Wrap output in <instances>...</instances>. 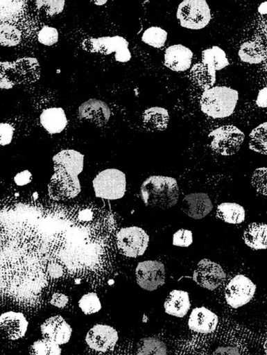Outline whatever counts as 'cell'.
I'll return each instance as SVG.
<instances>
[{"mask_svg":"<svg viewBox=\"0 0 267 355\" xmlns=\"http://www.w3.org/2000/svg\"><path fill=\"white\" fill-rule=\"evenodd\" d=\"M0 327L2 333L8 339L17 340L26 335L28 322L22 313L9 311L1 313Z\"/></svg>","mask_w":267,"mask_h":355,"instance_id":"cell-15","label":"cell"},{"mask_svg":"<svg viewBox=\"0 0 267 355\" xmlns=\"http://www.w3.org/2000/svg\"><path fill=\"white\" fill-rule=\"evenodd\" d=\"M203 63L209 68L218 71L229 65L225 51L217 46H213L202 52Z\"/></svg>","mask_w":267,"mask_h":355,"instance_id":"cell-26","label":"cell"},{"mask_svg":"<svg viewBox=\"0 0 267 355\" xmlns=\"http://www.w3.org/2000/svg\"><path fill=\"white\" fill-rule=\"evenodd\" d=\"M239 56L245 62L257 64L264 58V51L262 46L256 42H246L241 44Z\"/></svg>","mask_w":267,"mask_h":355,"instance_id":"cell-28","label":"cell"},{"mask_svg":"<svg viewBox=\"0 0 267 355\" xmlns=\"http://www.w3.org/2000/svg\"><path fill=\"white\" fill-rule=\"evenodd\" d=\"M167 39V32L158 26H151L142 34L141 40L146 44L155 47H162Z\"/></svg>","mask_w":267,"mask_h":355,"instance_id":"cell-31","label":"cell"},{"mask_svg":"<svg viewBox=\"0 0 267 355\" xmlns=\"http://www.w3.org/2000/svg\"><path fill=\"white\" fill-rule=\"evenodd\" d=\"M118 339L117 331L113 327L104 324L94 325L85 336L87 345L92 349L99 352L112 349Z\"/></svg>","mask_w":267,"mask_h":355,"instance_id":"cell-13","label":"cell"},{"mask_svg":"<svg viewBox=\"0 0 267 355\" xmlns=\"http://www.w3.org/2000/svg\"><path fill=\"white\" fill-rule=\"evenodd\" d=\"M249 137L250 149L267 155V122L261 123L254 128Z\"/></svg>","mask_w":267,"mask_h":355,"instance_id":"cell-29","label":"cell"},{"mask_svg":"<svg viewBox=\"0 0 267 355\" xmlns=\"http://www.w3.org/2000/svg\"><path fill=\"white\" fill-rule=\"evenodd\" d=\"M78 307L85 315H91L101 309V303L97 294L91 292L83 295L78 301Z\"/></svg>","mask_w":267,"mask_h":355,"instance_id":"cell-33","label":"cell"},{"mask_svg":"<svg viewBox=\"0 0 267 355\" xmlns=\"http://www.w3.org/2000/svg\"><path fill=\"white\" fill-rule=\"evenodd\" d=\"M256 285L244 275L232 277L225 288V300L233 309L240 308L248 304L254 297Z\"/></svg>","mask_w":267,"mask_h":355,"instance_id":"cell-10","label":"cell"},{"mask_svg":"<svg viewBox=\"0 0 267 355\" xmlns=\"http://www.w3.org/2000/svg\"><path fill=\"white\" fill-rule=\"evenodd\" d=\"M137 284L143 289L153 291L165 282L166 271L164 264L156 260L139 262L135 269Z\"/></svg>","mask_w":267,"mask_h":355,"instance_id":"cell-11","label":"cell"},{"mask_svg":"<svg viewBox=\"0 0 267 355\" xmlns=\"http://www.w3.org/2000/svg\"><path fill=\"white\" fill-rule=\"evenodd\" d=\"M43 128L50 134H58L64 130L67 119L62 107H49L44 110L40 116Z\"/></svg>","mask_w":267,"mask_h":355,"instance_id":"cell-21","label":"cell"},{"mask_svg":"<svg viewBox=\"0 0 267 355\" xmlns=\"http://www.w3.org/2000/svg\"><path fill=\"white\" fill-rule=\"evenodd\" d=\"M238 99L236 90L226 86H215L203 93L200 108L212 118H225L234 112Z\"/></svg>","mask_w":267,"mask_h":355,"instance_id":"cell-3","label":"cell"},{"mask_svg":"<svg viewBox=\"0 0 267 355\" xmlns=\"http://www.w3.org/2000/svg\"><path fill=\"white\" fill-rule=\"evenodd\" d=\"M31 180L32 175L31 172L27 170L17 173L14 178L15 182L18 186L26 185L31 182Z\"/></svg>","mask_w":267,"mask_h":355,"instance_id":"cell-41","label":"cell"},{"mask_svg":"<svg viewBox=\"0 0 267 355\" xmlns=\"http://www.w3.org/2000/svg\"><path fill=\"white\" fill-rule=\"evenodd\" d=\"M211 355H240V353L235 347L222 346L217 347Z\"/></svg>","mask_w":267,"mask_h":355,"instance_id":"cell-42","label":"cell"},{"mask_svg":"<svg viewBox=\"0 0 267 355\" xmlns=\"http://www.w3.org/2000/svg\"><path fill=\"white\" fill-rule=\"evenodd\" d=\"M216 216L223 221L230 224H240L246 217L244 208L235 202H223L218 205Z\"/></svg>","mask_w":267,"mask_h":355,"instance_id":"cell-24","label":"cell"},{"mask_svg":"<svg viewBox=\"0 0 267 355\" xmlns=\"http://www.w3.org/2000/svg\"><path fill=\"white\" fill-rule=\"evenodd\" d=\"M212 149L218 154L230 156L235 154L244 141L245 135L236 126L222 125L208 135Z\"/></svg>","mask_w":267,"mask_h":355,"instance_id":"cell-8","label":"cell"},{"mask_svg":"<svg viewBox=\"0 0 267 355\" xmlns=\"http://www.w3.org/2000/svg\"><path fill=\"white\" fill-rule=\"evenodd\" d=\"M94 3L97 6H102L104 3H107V1H95Z\"/></svg>","mask_w":267,"mask_h":355,"instance_id":"cell-44","label":"cell"},{"mask_svg":"<svg viewBox=\"0 0 267 355\" xmlns=\"http://www.w3.org/2000/svg\"><path fill=\"white\" fill-rule=\"evenodd\" d=\"M225 273L217 263L208 259H201L193 272V280L202 288L214 291L225 280Z\"/></svg>","mask_w":267,"mask_h":355,"instance_id":"cell-12","label":"cell"},{"mask_svg":"<svg viewBox=\"0 0 267 355\" xmlns=\"http://www.w3.org/2000/svg\"><path fill=\"white\" fill-rule=\"evenodd\" d=\"M110 115L111 112L107 104L98 99L90 98L78 107L80 119L89 120L99 126L107 123Z\"/></svg>","mask_w":267,"mask_h":355,"instance_id":"cell-18","label":"cell"},{"mask_svg":"<svg viewBox=\"0 0 267 355\" xmlns=\"http://www.w3.org/2000/svg\"><path fill=\"white\" fill-rule=\"evenodd\" d=\"M23 2L18 1H1V18L10 19L18 15L20 12Z\"/></svg>","mask_w":267,"mask_h":355,"instance_id":"cell-37","label":"cell"},{"mask_svg":"<svg viewBox=\"0 0 267 355\" xmlns=\"http://www.w3.org/2000/svg\"><path fill=\"white\" fill-rule=\"evenodd\" d=\"M15 128L8 123H1L0 124V144L1 146L9 144L13 137Z\"/></svg>","mask_w":267,"mask_h":355,"instance_id":"cell-39","label":"cell"},{"mask_svg":"<svg viewBox=\"0 0 267 355\" xmlns=\"http://www.w3.org/2000/svg\"><path fill=\"white\" fill-rule=\"evenodd\" d=\"M191 307L189 293L182 290H173L164 302V309L167 314L176 317H184Z\"/></svg>","mask_w":267,"mask_h":355,"instance_id":"cell-20","label":"cell"},{"mask_svg":"<svg viewBox=\"0 0 267 355\" xmlns=\"http://www.w3.org/2000/svg\"><path fill=\"white\" fill-rule=\"evenodd\" d=\"M54 173L48 186L49 196L55 200L76 197L81 191L78 175L83 171L84 155L64 149L53 157Z\"/></svg>","mask_w":267,"mask_h":355,"instance_id":"cell-1","label":"cell"},{"mask_svg":"<svg viewBox=\"0 0 267 355\" xmlns=\"http://www.w3.org/2000/svg\"><path fill=\"white\" fill-rule=\"evenodd\" d=\"M69 301L68 297L60 293H53L50 300V304L59 309L66 306Z\"/></svg>","mask_w":267,"mask_h":355,"instance_id":"cell-40","label":"cell"},{"mask_svg":"<svg viewBox=\"0 0 267 355\" xmlns=\"http://www.w3.org/2000/svg\"><path fill=\"white\" fill-rule=\"evenodd\" d=\"M264 349L266 354L267 355V338L266 339V340L264 343Z\"/></svg>","mask_w":267,"mask_h":355,"instance_id":"cell-45","label":"cell"},{"mask_svg":"<svg viewBox=\"0 0 267 355\" xmlns=\"http://www.w3.org/2000/svg\"><path fill=\"white\" fill-rule=\"evenodd\" d=\"M141 198L146 206L160 209L173 207L178 201L179 187L173 178L151 175L140 188Z\"/></svg>","mask_w":267,"mask_h":355,"instance_id":"cell-2","label":"cell"},{"mask_svg":"<svg viewBox=\"0 0 267 355\" xmlns=\"http://www.w3.org/2000/svg\"><path fill=\"white\" fill-rule=\"evenodd\" d=\"M193 242L191 231L180 229L173 236V245L179 247H189Z\"/></svg>","mask_w":267,"mask_h":355,"instance_id":"cell-38","label":"cell"},{"mask_svg":"<svg viewBox=\"0 0 267 355\" xmlns=\"http://www.w3.org/2000/svg\"><path fill=\"white\" fill-rule=\"evenodd\" d=\"M1 89H10L21 83H33L40 76V67L37 60L33 58H20L13 62H1Z\"/></svg>","mask_w":267,"mask_h":355,"instance_id":"cell-4","label":"cell"},{"mask_svg":"<svg viewBox=\"0 0 267 355\" xmlns=\"http://www.w3.org/2000/svg\"><path fill=\"white\" fill-rule=\"evenodd\" d=\"M135 355H167L166 344L154 337L144 338L137 344Z\"/></svg>","mask_w":267,"mask_h":355,"instance_id":"cell-27","label":"cell"},{"mask_svg":"<svg viewBox=\"0 0 267 355\" xmlns=\"http://www.w3.org/2000/svg\"><path fill=\"white\" fill-rule=\"evenodd\" d=\"M148 242L149 236L146 232L136 226L121 228L117 234L118 249L128 257L135 258L144 254Z\"/></svg>","mask_w":267,"mask_h":355,"instance_id":"cell-9","label":"cell"},{"mask_svg":"<svg viewBox=\"0 0 267 355\" xmlns=\"http://www.w3.org/2000/svg\"><path fill=\"white\" fill-rule=\"evenodd\" d=\"M21 33L15 26L6 23L0 26V42L4 46H15L21 41Z\"/></svg>","mask_w":267,"mask_h":355,"instance_id":"cell-32","label":"cell"},{"mask_svg":"<svg viewBox=\"0 0 267 355\" xmlns=\"http://www.w3.org/2000/svg\"><path fill=\"white\" fill-rule=\"evenodd\" d=\"M59 345L46 338H41L32 343L29 349L30 355H61Z\"/></svg>","mask_w":267,"mask_h":355,"instance_id":"cell-30","label":"cell"},{"mask_svg":"<svg viewBox=\"0 0 267 355\" xmlns=\"http://www.w3.org/2000/svg\"><path fill=\"white\" fill-rule=\"evenodd\" d=\"M243 239L246 245L253 250L267 248V224L252 223L246 228Z\"/></svg>","mask_w":267,"mask_h":355,"instance_id":"cell-22","label":"cell"},{"mask_svg":"<svg viewBox=\"0 0 267 355\" xmlns=\"http://www.w3.org/2000/svg\"><path fill=\"white\" fill-rule=\"evenodd\" d=\"M190 77L194 84L207 90L216 82V71L203 63H197L191 69Z\"/></svg>","mask_w":267,"mask_h":355,"instance_id":"cell-25","label":"cell"},{"mask_svg":"<svg viewBox=\"0 0 267 355\" xmlns=\"http://www.w3.org/2000/svg\"><path fill=\"white\" fill-rule=\"evenodd\" d=\"M218 323L217 315L204 306L194 308L188 319L189 328L200 334L213 332L216 329Z\"/></svg>","mask_w":267,"mask_h":355,"instance_id":"cell-17","label":"cell"},{"mask_svg":"<svg viewBox=\"0 0 267 355\" xmlns=\"http://www.w3.org/2000/svg\"><path fill=\"white\" fill-rule=\"evenodd\" d=\"M92 184L96 197L107 200L121 198L126 190V175L117 168L101 171Z\"/></svg>","mask_w":267,"mask_h":355,"instance_id":"cell-5","label":"cell"},{"mask_svg":"<svg viewBox=\"0 0 267 355\" xmlns=\"http://www.w3.org/2000/svg\"><path fill=\"white\" fill-rule=\"evenodd\" d=\"M192 51L182 44L169 46L164 53V65L175 71L187 70L191 64Z\"/></svg>","mask_w":267,"mask_h":355,"instance_id":"cell-19","label":"cell"},{"mask_svg":"<svg viewBox=\"0 0 267 355\" xmlns=\"http://www.w3.org/2000/svg\"><path fill=\"white\" fill-rule=\"evenodd\" d=\"M256 104L260 107H267V87H264L259 92Z\"/></svg>","mask_w":267,"mask_h":355,"instance_id":"cell-43","label":"cell"},{"mask_svg":"<svg viewBox=\"0 0 267 355\" xmlns=\"http://www.w3.org/2000/svg\"><path fill=\"white\" fill-rule=\"evenodd\" d=\"M176 17L182 27L198 30L209 24L211 12L205 0H184L179 4Z\"/></svg>","mask_w":267,"mask_h":355,"instance_id":"cell-7","label":"cell"},{"mask_svg":"<svg viewBox=\"0 0 267 355\" xmlns=\"http://www.w3.org/2000/svg\"><path fill=\"white\" fill-rule=\"evenodd\" d=\"M144 126L148 130H164L169 121L168 111L161 107L146 109L142 116Z\"/></svg>","mask_w":267,"mask_h":355,"instance_id":"cell-23","label":"cell"},{"mask_svg":"<svg viewBox=\"0 0 267 355\" xmlns=\"http://www.w3.org/2000/svg\"><path fill=\"white\" fill-rule=\"evenodd\" d=\"M213 205L205 193L187 194L182 201L181 209L188 216L198 220L205 217L212 210Z\"/></svg>","mask_w":267,"mask_h":355,"instance_id":"cell-16","label":"cell"},{"mask_svg":"<svg viewBox=\"0 0 267 355\" xmlns=\"http://www.w3.org/2000/svg\"><path fill=\"white\" fill-rule=\"evenodd\" d=\"M40 332L44 338L62 345L69 341L72 328L62 315H56L48 318L42 323Z\"/></svg>","mask_w":267,"mask_h":355,"instance_id":"cell-14","label":"cell"},{"mask_svg":"<svg viewBox=\"0 0 267 355\" xmlns=\"http://www.w3.org/2000/svg\"><path fill=\"white\" fill-rule=\"evenodd\" d=\"M128 42L119 35L87 38L82 42L83 49L91 53L110 55L115 53L114 58L119 62H127L131 58Z\"/></svg>","mask_w":267,"mask_h":355,"instance_id":"cell-6","label":"cell"},{"mask_svg":"<svg viewBox=\"0 0 267 355\" xmlns=\"http://www.w3.org/2000/svg\"><path fill=\"white\" fill-rule=\"evenodd\" d=\"M35 3L38 10L45 16L53 17L62 12L65 1L64 0H38Z\"/></svg>","mask_w":267,"mask_h":355,"instance_id":"cell-34","label":"cell"},{"mask_svg":"<svg viewBox=\"0 0 267 355\" xmlns=\"http://www.w3.org/2000/svg\"><path fill=\"white\" fill-rule=\"evenodd\" d=\"M251 184L257 192L267 196V167L255 170L251 178Z\"/></svg>","mask_w":267,"mask_h":355,"instance_id":"cell-35","label":"cell"},{"mask_svg":"<svg viewBox=\"0 0 267 355\" xmlns=\"http://www.w3.org/2000/svg\"><path fill=\"white\" fill-rule=\"evenodd\" d=\"M58 37V30L49 26H43L37 33L38 41L46 46H51L57 43Z\"/></svg>","mask_w":267,"mask_h":355,"instance_id":"cell-36","label":"cell"}]
</instances>
